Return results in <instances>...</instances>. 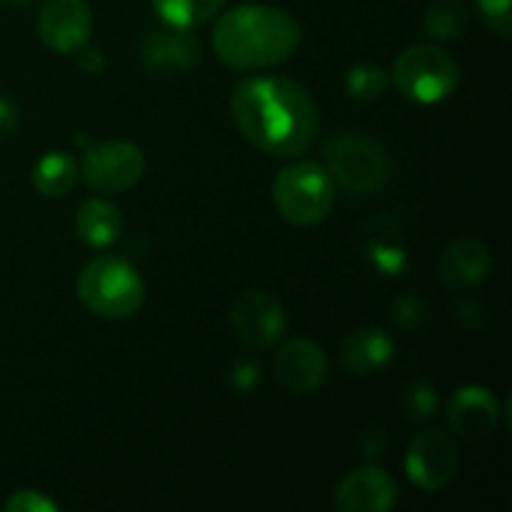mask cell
Here are the masks:
<instances>
[{
    "label": "cell",
    "mask_w": 512,
    "mask_h": 512,
    "mask_svg": "<svg viewBox=\"0 0 512 512\" xmlns=\"http://www.w3.org/2000/svg\"><path fill=\"white\" fill-rule=\"evenodd\" d=\"M230 115L240 135L273 158L303 155L318 133L313 95L280 75H258L235 85Z\"/></svg>",
    "instance_id": "obj_1"
},
{
    "label": "cell",
    "mask_w": 512,
    "mask_h": 512,
    "mask_svg": "<svg viewBox=\"0 0 512 512\" xmlns=\"http://www.w3.org/2000/svg\"><path fill=\"white\" fill-rule=\"evenodd\" d=\"M300 25L275 5L245 3L220 15L213 48L230 70H263L283 63L298 50Z\"/></svg>",
    "instance_id": "obj_2"
},
{
    "label": "cell",
    "mask_w": 512,
    "mask_h": 512,
    "mask_svg": "<svg viewBox=\"0 0 512 512\" xmlns=\"http://www.w3.org/2000/svg\"><path fill=\"white\" fill-rule=\"evenodd\" d=\"M78 298L98 318L125 320L143 308L145 283L128 260L100 255L80 273Z\"/></svg>",
    "instance_id": "obj_3"
},
{
    "label": "cell",
    "mask_w": 512,
    "mask_h": 512,
    "mask_svg": "<svg viewBox=\"0 0 512 512\" xmlns=\"http://www.w3.org/2000/svg\"><path fill=\"white\" fill-rule=\"evenodd\" d=\"M273 203L288 223L315 225L328 218L335 203V183L328 168L315 160H300L275 175Z\"/></svg>",
    "instance_id": "obj_4"
},
{
    "label": "cell",
    "mask_w": 512,
    "mask_h": 512,
    "mask_svg": "<svg viewBox=\"0 0 512 512\" xmlns=\"http://www.w3.org/2000/svg\"><path fill=\"white\" fill-rule=\"evenodd\" d=\"M395 88L415 103H440L455 93L460 80L458 63L438 45H410L393 65Z\"/></svg>",
    "instance_id": "obj_5"
},
{
    "label": "cell",
    "mask_w": 512,
    "mask_h": 512,
    "mask_svg": "<svg viewBox=\"0 0 512 512\" xmlns=\"http://www.w3.org/2000/svg\"><path fill=\"white\" fill-rule=\"evenodd\" d=\"M325 168L350 193H375L388 180V155L358 133H340L325 143Z\"/></svg>",
    "instance_id": "obj_6"
},
{
    "label": "cell",
    "mask_w": 512,
    "mask_h": 512,
    "mask_svg": "<svg viewBox=\"0 0 512 512\" xmlns=\"http://www.w3.org/2000/svg\"><path fill=\"white\" fill-rule=\"evenodd\" d=\"M145 170V155L130 140H105L85 150L78 173L93 190L105 195L133 188Z\"/></svg>",
    "instance_id": "obj_7"
},
{
    "label": "cell",
    "mask_w": 512,
    "mask_h": 512,
    "mask_svg": "<svg viewBox=\"0 0 512 512\" xmlns=\"http://www.w3.org/2000/svg\"><path fill=\"white\" fill-rule=\"evenodd\" d=\"M460 453L455 440L443 430L420 433L405 455V473L425 493H435L450 485L458 475Z\"/></svg>",
    "instance_id": "obj_8"
},
{
    "label": "cell",
    "mask_w": 512,
    "mask_h": 512,
    "mask_svg": "<svg viewBox=\"0 0 512 512\" xmlns=\"http://www.w3.org/2000/svg\"><path fill=\"white\" fill-rule=\"evenodd\" d=\"M230 325L248 348L265 350L283 338L288 320L283 305L273 295L263 290H248L230 305Z\"/></svg>",
    "instance_id": "obj_9"
},
{
    "label": "cell",
    "mask_w": 512,
    "mask_h": 512,
    "mask_svg": "<svg viewBox=\"0 0 512 512\" xmlns=\"http://www.w3.org/2000/svg\"><path fill=\"white\" fill-rule=\"evenodd\" d=\"M40 40L53 53H75L93 33V13L85 0H45L38 15Z\"/></svg>",
    "instance_id": "obj_10"
},
{
    "label": "cell",
    "mask_w": 512,
    "mask_h": 512,
    "mask_svg": "<svg viewBox=\"0 0 512 512\" xmlns=\"http://www.w3.org/2000/svg\"><path fill=\"white\" fill-rule=\"evenodd\" d=\"M203 58L200 40L188 28L150 30L140 43V63L150 75H180L193 70Z\"/></svg>",
    "instance_id": "obj_11"
},
{
    "label": "cell",
    "mask_w": 512,
    "mask_h": 512,
    "mask_svg": "<svg viewBox=\"0 0 512 512\" xmlns=\"http://www.w3.org/2000/svg\"><path fill=\"white\" fill-rule=\"evenodd\" d=\"M273 375L288 393L310 395L328 378V355L308 338L288 340L275 353Z\"/></svg>",
    "instance_id": "obj_12"
},
{
    "label": "cell",
    "mask_w": 512,
    "mask_h": 512,
    "mask_svg": "<svg viewBox=\"0 0 512 512\" xmlns=\"http://www.w3.org/2000/svg\"><path fill=\"white\" fill-rule=\"evenodd\" d=\"M395 483L385 470L360 468L345 475L335 490V508L340 512H388L395 505Z\"/></svg>",
    "instance_id": "obj_13"
},
{
    "label": "cell",
    "mask_w": 512,
    "mask_h": 512,
    "mask_svg": "<svg viewBox=\"0 0 512 512\" xmlns=\"http://www.w3.org/2000/svg\"><path fill=\"white\" fill-rule=\"evenodd\" d=\"M500 408L495 395L483 385H465L455 390L448 403V423L460 438L483 440L498 428Z\"/></svg>",
    "instance_id": "obj_14"
},
{
    "label": "cell",
    "mask_w": 512,
    "mask_h": 512,
    "mask_svg": "<svg viewBox=\"0 0 512 512\" xmlns=\"http://www.w3.org/2000/svg\"><path fill=\"white\" fill-rule=\"evenodd\" d=\"M488 245L475 238H460L443 250L438 260V275L445 288L470 290L488 275L490 270Z\"/></svg>",
    "instance_id": "obj_15"
},
{
    "label": "cell",
    "mask_w": 512,
    "mask_h": 512,
    "mask_svg": "<svg viewBox=\"0 0 512 512\" xmlns=\"http://www.w3.org/2000/svg\"><path fill=\"white\" fill-rule=\"evenodd\" d=\"M393 340L383 328H360L340 348V363L353 375H370L393 358Z\"/></svg>",
    "instance_id": "obj_16"
},
{
    "label": "cell",
    "mask_w": 512,
    "mask_h": 512,
    "mask_svg": "<svg viewBox=\"0 0 512 512\" xmlns=\"http://www.w3.org/2000/svg\"><path fill=\"white\" fill-rule=\"evenodd\" d=\"M75 228L90 248H108L123 230V215L108 200H85L75 215Z\"/></svg>",
    "instance_id": "obj_17"
},
{
    "label": "cell",
    "mask_w": 512,
    "mask_h": 512,
    "mask_svg": "<svg viewBox=\"0 0 512 512\" xmlns=\"http://www.w3.org/2000/svg\"><path fill=\"white\" fill-rule=\"evenodd\" d=\"M78 180V163L63 150L45 153L33 168V185L45 198H60L70 193Z\"/></svg>",
    "instance_id": "obj_18"
},
{
    "label": "cell",
    "mask_w": 512,
    "mask_h": 512,
    "mask_svg": "<svg viewBox=\"0 0 512 512\" xmlns=\"http://www.w3.org/2000/svg\"><path fill=\"white\" fill-rule=\"evenodd\" d=\"M165 25L198 28L220 13L225 0H150Z\"/></svg>",
    "instance_id": "obj_19"
},
{
    "label": "cell",
    "mask_w": 512,
    "mask_h": 512,
    "mask_svg": "<svg viewBox=\"0 0 512 512\" xmlns=\"http://www.w3.org/2000/svg\"><path fill=\"white\" fill-rule=\"evenodd\" d=\"M468 25V10L460 0H435L425 10V30L438 40H453Z\"/></svg>",
    "instance_id": "obj_20"
},
{
    "label": "cell",
    "mask_w": 512,
    "mask_h": 512,
    "mask_svg": "<svg viewBox=\"0 0 512 512\" xmlns=\"http://www.w3.org/2000/svg\"><path fill=\"white\" fill-rule=\"evenodd\" d=\"M345 85H348V93L353 98L370 103V100H378L385 93V88H388V73H385V68L373 63L355 65V68H350Z\"/></svg>",
    "instance_id": "obj_21"
},
{
    "label": "cell",
    "mask_w": 512,
    "mask_h": 512,
    "mask_svg": "<svg viewBox=\"0 0 512 512\" xmlns=\"http://www.w3.org/2000/svg\"><path fill=\"white\" fill-rule=\"evenodd\" d=\"M403 408L408 413L410 420L415 423H423L430 415H435V408H438V395H435V388H430L428 383H413L408 388L403 398Z\"/></svg>",
    "instance_id": "obj_22"
},
{
    "label": "cell",
    "mask_w": 512,
    "mask_h": 512,
    "mask_svg": "<svg viewBox=\"0 0 512 512\" xmlns=\"http://www.w3.org/2000/svg\"><path fill=\"white\" fill-rule=\"evenodd\" d=\"M5 512H58V503L45 498L38 490H20V493L10 495L3 505Z\"/></svg>",
    "instance_id": "obj_23"
},
{
    "label": "cell",
    "mask_w": 512,
    "mask_h": 512,
    "mask_svg": "<svg viewBox=\"0 0 512 512\" xmlns=\"http://www.w3.org/2000/svg\"><path fill=\"white\" fill-rule=\"evenodd\" d=\"M480 13L488 20L490 28L498 35L508 38L512 30V13H510V0H478Z\"/></svg>",
    "instance_id": "obj_24"
},
{
    "label": "cell",
    "mask_w": 512,
    "mask_h": 512,
    "mask_svg": "<svg viewBox=\"0 0 512 512\" xmlns=\"http://www.w3.org/2000/svg\"><path fill=\"white\" fill-rule=\"evenodd\" d=\"M373 263L383 270L385 275H398L405 265V253L393 245H375Z\"/></svg>",
    "instance_id": "obj_25"
},
{
    "label": "cell",
    "mask_w": 512,
    "mask_h": 512,
    "mask_svg": "<svg viewBox=\"0 0 512 512\" xmlns=\"http://www.w3.org/2000/svg\"><path fill=\"white\" fill-rule=\"evenodd\" d=\"M423 315L425 308L423 303H420V298H400L398 303H395V320H398L403 328L415 330L420 325V320H423Z\"/></svg>",
    "instance_id": "obj_26"
},
{
    "label": "cell",
    "mask_w": 512,
    "mask_h": 512,
    "mask_svg": "<svg viewBox=\"0 0 512 512\" xmlns=\"http://www.w3.org/2000/svg\"><path fill=\"white\" fill-rule=\"evenodd\" d=\"M18 128V108L10 100L0 98V138H8Z\"/></svg>",
    "instance_id": "obj_27"
},
{
    "label": "cell",
    "mask_w": 512,
    "mask_h": 512,
    "mask_svg": "<svg viewBox=\"0 0 512 512\" xmlns=\"http://www.w3.org/2000/svg\"><path fill=\"white\" fill-rule=\"evenodd\" d=\"M78 65L83 68V73H90V75L100 73V70H103V65H105L103 53H100L98 48H85V45H83V48H80Z\"/></svg>",
    "instance_id": "obj_28"
},
{
    "label": "cell",
    "mask_w": 512,
    "mask_h": 512,
    "mask_svg": "<svg viewBox=\"0 0 512 512\" xmlns=\"http://www.w3.org/2000/svg\"><path fill=\"white\" fill-rule=\"evenodd\" d=\"M5 3H8V5H25L28 0H5Z\"/></svg>",
    "instance_id": "obj_29"
}]
</instances>
